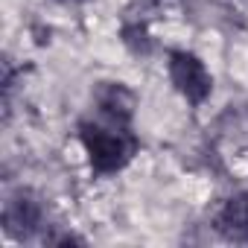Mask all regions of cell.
<instances>
[{
    "instance_id": "obj_1",
    "label": "cell",
    "mask_w": 248,
    "mask_h": 248,
    "mask_svg": "<svg viewBox=\"0 0 248 248\" xmlns=\"http://www.w3.org/2000/svg\"><path fill=\"white\" fill-rule=\"evenodd\" d=\"M79 140L88 152L93 172L114 175L138 155L140 140L132 126H120L111 120H82L79 123Z\"/></svg>"
},
{
    "instance_id": "obj_4",
    "label": "cell",
    "mask_w": 248,
    "mask_h": 248,
    "mask_svg": "<svg viewBox=\"0 0 248 248\" xmlns=\"http://www.w3.org/2000/svg\"><path fill=\"white\" fill-rule=\"evenodd\" d=\"M93 105L102 120L120 123V126H132L135 111H138V96L132 88L123 82H96L93 88Z\"/></svg>"
},
{
    "instance_id": "obj_3",
    "label": "cell",
    "mask_w": 248,
    "mask_h": 248,
    "mask_svg": "<svg viewBox=\"0 0 248 248\" xmlns=\"http://www.w3.org/2000/svg\"><path fill=\"white\" fill-rule=\"evenodd\" d=\"M41 219H44L41 202L35 199V193H30L24 187L15 190L3 204V228L15 239H30L41 228Z\"/></svg>"
},
{
    "instance_id": "obj_2",
    "label": "cell",
    "mask_w": 248,
    "mask_h": 248,
    "mask_svg": "<svg viewBox=\"0 0 248 248\" xmlns=\"http://www.w3.org/2000/svg\"><path fill=\"white\" fill-rule=\"evenodd\" d=\"M167 70H170V79L175 85V91L190 102V105H202L210 91H213V76L207 73L204 62L187 50H172L170 53V62H167Z\"/></svg>"
},
{
    "instance_id": "obj_6",
    "label": "cell",
    "mask_w": 248,
    "mask_h": 248,
    "mask_svg": "<svg viewBox=\"0 0 248 248\" xmlns=\"http://www.w3.org/2000/svg\"><path fill=\"white\" fill-rule=\"evenodd\" d=\"M123 41H126V47L132 53H149V35L140 24H129L123 27Z\"/></svg>"
},
{
    "instance_id": "obj_5",
    "label": "cell",
    "mask_w": 248,
    "mask_h": 248,
    "mask_svg": "<svg viewBox=\"0 0 248 248\" xmlns=\"http://www.w3.org/2000/svg\"><path fill=\"white\" fill-rule=\"evenodd\" d=\"M216 228L231 242H248V193H236L222 204Z\"/></svg>"
},
{
    "instance_id": "obj_7",
    "label": "cell",
    "mask_w": 248,
    "mask_h": 248,
    "mask_svg": "<svg viewBox=\"0 0 248 248\" xmlns=\"http://www.w3.org/2000/svg\"><path fill=\"white\" fill-rule=\"evenodd\" d=\"M59 3H70V0H59Z\"/></svg>"
}]
</instances>
